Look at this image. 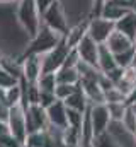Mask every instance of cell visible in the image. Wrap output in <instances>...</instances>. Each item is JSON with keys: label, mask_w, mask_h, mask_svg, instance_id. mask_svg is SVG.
<instances>
[{"label": "cell", "mask_w": 136, "mask_h": 147, "mask_svg": "<svg viewBox=\"0 0 136 147\" xmlns=\"http://www.w3.org/2000/svg\"><path fill=\"white\" fill-rule=\"evenodd\" d=\"M15 19L29 39L37 34L41 26V14L34 0H19L15 3Z\"/></svg>", "instance_id": "obj_1"}, {"label": "cell", "mask_w": 136, "mask_h": 147, "mask_svg": "<svg viewBox=\"0 0 136 147\" xmlns=\"http://www.w3.org/2000/svg\"><path fill=\"white\" fill-rule=\"evenodd\" d=\"M63 38H65L63 34H60L58 31H55V29L48 28L44 22H41L37 34L27 43L24 55H29V53H34V55H44V53H48L49 50H53Z\"/></svg>", "instance_id": "obj_2"}, {"label": "cell", "mask_w": 136, "mask_h": 147, "mask_svg": "<svg viewBox=\"0 0 136 147\" xmlns=\"http://www.w3.org/2000/svg\"><path fill=\"white\" fill-rule=\"evenodd\" d=\"M60 3H61L63 10L67 14L70 26L92 17L94 0H60Z\"/></svg>", "instance_id": "obj_3"}, {"label": "cell", "mask_w": 136, "mask_h": 147, "mask_svg": "<svg viewBox=\"0 0 136 147\" xmlns=\"http://www.w3.org/2000/svg\"><path fill=\"white\" fill-rule=\"evenodd\" d=\"M41 22H44L48 28L58 31L60 34H67L68 29H70V24H68V19H67V14L60 3V0L53 2L41 16Z\"/></svg>", "instance_id": "obj_4"}, {"label": "cell", "mask_w": 136, "mask_h": 147, "mask_svg": "<svg viewBox=\"0 0 136 147\" xmlns=\"http://www.w3.org/2000/svg\"><path fill=\"white\" fill-rule=\"evenodd\" d=\"M7 127H9V134L14 135L19 142L24 144V140L27 137V127H26V111H24L22 103L14 105V106L9 108Z\"/></svg>", "instance_id": "obj_5"}, {"label": "cell", "mask_w": 136, "mask_h": 147, "mask_svg": "<svg viewBox=\"0 0 136 147\" xmlns=\"http://www.w3.org/2000/svg\"><path fill=\"white\" fill-rule=\"evenodd\" d=\"M71 51V46H68L65 38L48 53L41 55V62H43V72H56L63 67L65 60H67L68 53Z\"/></svg>", "instance_id": "obj_6"}, {"label": "cell", "mask_w": 136, "mask_h": 147, "mask_svg": "<svg viewBox=\"0 0 136 147\" xmlns=\"http://www.w3.org/2000/svg\"><path fill=\"white\" fill-rule=\"evenodd\" d=\"M116 29V22L97 16V17H90L89 19V29H87V34L92 38L97 45H104L107 41V38L111 36Z\"/></svg>", "instance_id": "obj_7"}, {"label": "cell", "mask_w": 136, "mask_h": 147, "mask_svg": "<svg viewBox=\"0 0 136 147\" xmlns=\"http://www.w3.org/2000/svg\"><path fill=\"white\" fill-rule=\"evenodd\" d=\"M26 111V127H27V134L37 132V130H46L49 121H48V115L46 110L39 105H29L24 108Z\"/></svg>", "instance_id": "obj_8"}, {"label": "cell", "mask_w": 136, "mask_h": 147, "mask_svg": "<svg viewBox=\"0 0 136 147\" xmlns=\"http://www.w3.org/2000/svg\"><path fill=\"white\" fill-rule=\"evenodd\" d=\"M105 134L117 144L119 147H136V137L133 132H129L121 121H109Z\"/></svg>", "instance_id": "obj_9"}, {"label": "cell", "mask_w": 136, "mask_h": 147, "mask_svg": "<svg viewBox=\"0 0 136 147\" xmlns=\"http://www.w3.org/2000/svg\"><path fill=\"white\" fill-rule=\"evenodd\" d=\"M21 63H22V77L26 82H37V79L41 77L43 74V62H41V55H22L21 58Z\"/></svg>", "instance_id": "obj_10"}, {"label": "cell", "mask_w": 136, "mask_h": 147, "mask_svg": "<svg viewBox=\"0 0 136 147\" xmlns=\"http://www.w3.org/2000/svg\"><path fill=\"white\" fill-rule=\"evenodd\" d=\"M89 116H90L94 137H95V135H101V134H104V132L107 130V125H109V121H111V116H109V111H107L105 103L89 106Z\"/></svg>", "instance_id": "obj_11"}, {"label": "cell", "mask_w": 136, "mask_h": 147, "mask_svg": "<svg viewBox=\"0 0 136 147\" xmlns=\"http://www.w3.org/2000/svg\"><path fill=\"white\" fill-rule=\"evenodd\" d=\"M75 51L78 55V58L85 63H90L94 67H97V58H99V45L89 36H85L80 39V43L75 46Z\"/></svg>", "instance_id": "obj_12"}, {"label": "cell", "mask_w": 136, "mask_h": 147, "mask_svg": "<svg viewBox=\"0 0 136 147\" xmlns=\"http://www.w3.org/2000/svg\"><path fill=\"white\" fill-rule=\"evenodd\" d=\"M104 45L109 48V51L112 55H117V53H123V51H128V50L135 48V41L131 38H128L126 34H123V33H119L116 29H114V33L111 36L107 38V41Z\"/></svg>", "instance_id": "obj_13"}, {"label": "cell", "mask_w": 136, "mask_h": 147, "mask_svg": "<svg viewBox=\"0 0 136 147\" xmlns=\"http://www.w3.org/2000/svg\"><path fill=\"white\" fill-rule=\"evenodd\" d=\"M46 115H48V121L53 127H60V128H67L68 121H67V106L63 101L56 99L51 106L46 108Z\"/></svg>", "instance_id": "obj_14"}, {"label": "cell", "mask_w": 136, "mask_h": 147, "mask_svg": "<svg viewBox=\"0 0 136 147\" xmlns=\"http://www.w3.org/2000/svg\"><path fill=\"white\" fill-rule=\"evenodd\" d=\"M80 87L83 91V94L87 96L89 105H101L104 103V91L101 89L97 80H87V79H80Z\"/></svg>", "instance_id": "obj_15"}, {"label": "cell", "mask_w": 136, "mask_h": 147, "mask_svg": "<svg viewBox=\"0 0 136 147\" xmlns=\"http://www.w3.org/2000/svg\"><path fill=\"white\" fill-rule=\"evenodd\" d=\"M116 31H119L128 38H131L133 41H136V10H129L119 21H116Z\"/></svg>", "instance_id": "obj_16"}, {"label": "cell", "mask_w": 136, "mask_h": 147, "mask_svg": "<svg viewBox=\"0 0 136 147\" xmlns=\"http://www.w3.org/2000/svg\"><path fill=\"white\" fill-rule=\"evenodd\" d=\"M87 29H89V19L80 21V22H77V24H73V26H70L68 33L65 34L67 45L71 46V48H75V46L80 43V39L87 34Z\"/></svg>", "instance_id": "obj_17"}, {"label": "cell", "mask_w": 136, "mask_h": 147, "mask_svg": "<svg viewBox=\"0 0 136 147\" xmlns=\"http://www.w3.org/2000/svg\"><path fill=\"white\" fill-rule=\"evenodd\" d=\"M63 103H65V106H67V108L82 111V113H85V111L89 110V106H90V105H89V101H87V96L83 94V91H82V87H80V84H78V87L75 89V92H73V94H70Z\"/></svg>", "instance_id": "obj_18"}, {"label": "cell", "mask_w": 136, "mask_h": 147, "mask_svg": "<svg viewBox=\"0 0 136 147\" xmlns=\"http://www.w3.org/2000/svg\"><path fill=\"white\" fill-rule=\"evenodd\" d=\"M97 67L102 74H107L109 70L116 69L117 63H116V58L114 55L109 51V48L105 45H99V58H97Z\"/></svg>", "instance_id": "obj_19"}, {"label": "cell", "mask_w": 136, "mask_h": 147, "mask_svg": "<svg viewBox=\"0 0 136 147\" xmlns=\"http://www.w3.org/2000/svg\"><path fill=\"white\" fill-rule=\"evenodd\" d=\"M128 12H129L128 9H124V7L114 3L112 0H105V3H104V7H102L101 16L105 17V19H109V21H112V22H116V21H119L123 16H126Z\"/></svg>", "instance_id": "obj_20"}, {"label": "cell", "mask_w": 136, "mask_h": 147, "mask_svg": "<svg viewBox=\"0 0 136 147\" xmlns=\"http://www.w3.org/2000/svg\"><path fill=\"white\" fill-rule=\"evenodd\" d=\"M55 75H56L58 84H73V86H77L80 82V74L77 70V67H61L60 70L55 72Z\"/></svg>", "instance_id": "obj_21"}, {"label": "cell", "mask_w": 136, "mask_h": 147, "mask_svg": "<svg viewBox=\"0 0 136 147\" xmlns=\"http://www.w3.org/2000/svg\"><path fill=\"white\" fill-rule=\"evenodd\" d=\"M19 103H22V84H21V80L5 89V105L10 108V106L19 105Z\"/></svg>", "instance_id": "obj_22"}, {"label": "cell", "mask_w": 136, "mask_h": 147, "mask_svg": "<svg viewBox=\"0 0 136 147\" xmlns=\"http://www.w3.org/2000/svg\"><path fill=\"white\" fill-rule=\"evenodd\" d=\"M36 84L39 87V91H46V92H55V89L58 86L55 72H43Z\"/></svg>", "instance_id": "obj_23"}, {"label": "cell", "mask_w": 136, "mask_h": 147, "mask_svg": "<svg viewBox=\"0 0 136 147\" xmlns=\"http://www.w3.org/2000/svg\"><path fill=\"white\" fill-rule=\"evenodd\" d=\"M48 142V134L46 130H37V132H31L27 134L24 146L27 147H44V144Z\"/></svg>", "instance_id": "obj_24"}, {"label": "cell", "mask_w": 136, "mask_h": 147, "mask_svg": "<svg viewBox=\"0 0 136 147\" xmlns=\"http://www.w3.org/2000/svg\"><path fill=\"white\" fill-rule=\"evenodd\" d=\"M105 106H107L109 116L112 121H121L126 113V108H128L126 103H105Z\"/></svg>", "instance_id": "obj_25"}, {"label": "cell", "mask_w": 136, "mask_h": 147, "mask_svg": "<svg viewBox=\"0 0 136 147\" xmlns=\"http://www.w3.org/2000/svg\"><path fill=\"white\" fill-rule=\"evenodd\" d=\"M104 103H126V96L114 86L104 92Z\"/></svg>", "instance_id": "obj_26"}, {"label": "cell", "mask_w": 136, "mask_h": 147, "mask_svg": "<svg viewBox=\"0 0 136 147\" xmlns=\"http://www.w3.org/2000/svg\"><path fill=\"white\" fill-rule=\"evenodd\" d=\"M83 116H85V113H82V111H77V110H71V108H67L68 127L80 128V127H82V121H83Z\"/></svg>", "instance_id": "obj_27"}, {"label": "cell", "mask_w": 136, "mask_h": 147, "mask_svg": "<svg viewBox=\"0 0 136 147\" xmlns=\"http://www.w3.org/2000/svg\"><path fill=\"white\" fill-rule=\"evenodd\" d=\"M121 123H123L129 132H133V134L136 132V111L133 110V106H128V108H126V113H124Z\"/></svg>", "instance_id": "obj_28"}, {"label": "cell", "mask_w": 136, "mask_h": 147, "mask_svg": "<svg viewBox=\"0 0 136 147\" xmlns=\"http://www.w3.org/2000/svg\"><path fill=\"white\" fill-rule=\"evenodd\" d=\"M77 87H78V84H77V86H73V84H58L56 89H55V96H56V99L65 101L70 94L75 92Z\"/></svg>", "instance_id": "obj_29"}, {"label": "cell", "mask_w": 136, "mask_h": 147, "mask_svg": "<svg viewBox=\"0 0 136 147\" xmlns=\"http://www.w3.org/2000/svg\"><path fill=\"white\" fill-rule=\"evenodd\" d=\"M92 144H94V147H119L105 132L101 134V135H95L94 140H92Z\"/></svg>", "instance_id": "obj_30"}, {"label": "cell", "mask_w": 136, "mask_h": 147, "mask_svg": "<svg viewBox=\"0 0 136 147\" xmlns=\"http://www.w3.org/2000/svg\"><path fill=\"white\" fill-rule=\"evenodd\" d=\"M17 82H19V79H15L14 75H10L5 69L0 67V87H2V89H7V87L14 86V84H17Z\"/></svg>", "instance_id": "obj_31"}, {"label": "cell", "mask_w": 136, "mask_h": 147, "mask_svg": "<svg viewBox=\"0 0 136 147\" xmlns=\"http://www.w3.org/2000/svg\"><path fill=\"white\" fill-rule=\"evenodd\" d=\"M55 101H56V96H55V92L39 91V101H37V105H39V106H43V108L46 110V108H48V106H51Z\"/></svg>", "instance_id": "obj_32"}, {"label": "cell", "mask_w": 136, "mask_h": 147, "mask_svg": "<svg viewBox=\"0 0 136 147\" xmlns=\"http://www.w3.org/2000/svg\"><path fill=\"white\" fill-rule=\"evenodd\" d=\"M24 144L22 142H19L14 135H10L9 132L7 134H3V135H0V147H22Z\"/></svg>", "instance_id": "obj_33"}, {"label": "cell", "mask_w": 136, "mask_h": 147, "mask_svg": "<svg viewBox=\"0 0 136 147\" xmlns=\"http://www.w3.org/2000/svg\"><path fill=\"white\" fill-rule=\"evenodd\" d=\"M36 2V5H37V10H39V14L43 16V12L53 3V2H56V0H34Z\"/></svg>", "instance_id": "obj_34"}, {"label": "cell", "mask_w": 136, "mask_h": 147, "mask_svg": "<svg viewBox=\"0 0 136 147\" xmlns=\"http://www.w3.org/2000/svg\"><path fill=\"white\" fill-rule=\"evenodd\" d=\"M7 115H9V106L0 99V120H5L7 121Z\"/></svg>", "instance_id": "obj_35"}, {"label": "cell", "mask_w": 136, "mask_h": 147, "mask_svg": "<svg viewBox=\"0 0 136 147\" xmlns=\"http://www.w3.org/2000/svg\"><path fill=\"white\" fill-rule=\"evenodd\" d=\"M9 132V127H7V121L5 120H0V135L7 134Z\"/></svg>", "instance_id": "obj_36"}, {"label": "cell", "mask_w": 136, "mask_h": 147, "mask_svg": "<svg viewBox=\"0 0 136 147\" xmlns=\"http://www.w3.org/2000/svg\"><path fill=\"white\" fill-rule=\"evenodd\" d=\"M19 0H0V5H9V3H17Z\"/></svg>", "instance_id": "obj_37"}, {"label": "cell", "mask_w": 136, "mask_h": 147, "mask_svg": "<svg viewBox=\"0 0 136 147\" xmlns=\"http://www.w3.org/2000/svg\"><path fill=\"white\" fill-rule=\"evenodd\" d=\"M60 147H82L80 144H61Z\"/></svg>", "instance_id": "obj_38"}, {"label": "cell", "mask_w": 136, "mask_h": 147, "mask_svg": "<svg viewBox=\"0 0 136 147\" xmlns=\"http://www.w3.org/2000/svg\"><path fill=\"white\" fill-rule=\"evenodd\" d=\"M80 146L82 147H94V144H92V142H82Z\"/></svg>", "instance_id": "obj_39"}, {"label": "cell", "mask_w": 136, "mask_h": 147, "mask_svg": "<svg viewBox=\"0 0 136 147\" xmlns=\"http://www.w3.org/2000/svg\"><path fill=\"white\" fill-rule=\"evenodd\" d=\"M131 106H133V110H135V111H136V103H135V105H131Z\"/></svg>", "instance_id": "obj_40"}, {"label": "cell", "mask_w": 136, "mask_h": 147, "mask_svg": "<svg viewBox=\"0 0 136 147\" xmlns=\"http://www.w3.org/2000/svg\"><path fill=\"white\" fill-rule=\"evenodd\" d=\"M129 2H133V3H135V5H136V0H129Z\"/></svg>", "instance_id": "obj_41"}, {"label": "cell", "mask_w": 136, "mask_h": 147, "mask_svg": "<svg viewBox=\"0 0 136 147\" xmlns=\"http://www.w3.org/2000/svg\"><path fill=\"white\" fill-rule=\"evenodd\" d=\"M22 147H27V146H22Z\"/></svg>", "instance_id": "obj_42"}, {"label": "cell", "mask_w": 136, "mask_h": 147, "mask_svg": "<svg viewBox=\"0 0 136 147\" xmlns=\"http://www.w3.org/2000/svg\"><path fill=\"white\" fill-rule=\"evenodd\" d=\"M135 137H136V132H135Z\"/></svg>", "instance_id": "obj_43"}]
</instances>
